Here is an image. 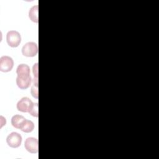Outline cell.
I'll return each instance as SVG.
<instances>
[{
	"mask_svg": "<svg viewBox=\"0 0 159 159\" xmlns=\"http://www.w3.org/2000/svg\"><path fill=\"white\" fill-rule=\"evenodd\" d=\"M6 41L11 47H17L21 42V36L16 30H9L6 34Z\"/></svg>",
	"mask_w": 159,
	"mask_h": 159,
	"instance_id": "6da1fadb",
	"label": "cell"
},
{
	"mask_svg": "<svg viewBox=\"0 0 159 159\" xmlns=\"http://www.w3.org/2000/svg\"><path fill=\"white\" fill-rule=\"evenodd\" d=\"M38 53V45L36 43L29 42L26 43L22 48V53L27 57H35Z\"/></svg>",
	"mask_w": 159,
	"mask_h": 159,
	"instance_id": "7a4b0ae2",
	"label": "cell"
},
{
	"mask_svg": "<svg viewBox=\"0 0 159 159\" xmlns=\"http://www.w3.org/2000/svg\"><path fill=\"white\" fill-rule=\"evenodd\" d=\"M22 139V137L19 133L13 132L7 135L6 142L10 147L15 148L19 147L21 145Z\"/></svg>",
	"mask_w": 159,
	"mask_h": 159,
	"instance_id": "3957f363",
	"label": "cell"
},
{
	"mask_svg": "<svg viewBox=\"0 0 159 159\" xmlns=\"http://www.w3.org/2000/svg\"><path fill=\"white\" fill-rule=\"evenodd\" d=\"M14 66L13 59L7 55L2 56L0 58V71L2 72H9L12 70Z\"/></svg>",
	"mask_w": 159,
	"mask_h": 159,
	"instance_id": "277c9868",
	"label": "cell"
},
{
	"mask_svg": "<svg viewBox=\"0 0 159 159\" xmlns=\"http://www.w3.org/2000/svg\"><path fill=\"white\" fill-rule=\"evenodd\" d=\"M24 147L30 153H37L39 151V142L35 137H28L24 142Z\"/></svg>",
	"mask_w": 159,
	"mask_h": 159,
	"instance_id": "5b68a950",
	"label": "cell"
},
{
	"mask_svg": "<svg viewBox=\"0 0 159 159\" xmlns=\"http://www.w3.org/2000/svg\"><path fill=\"white\" fill-rule=\"evenodd\" d=\"M16 81L17 86L20 89H25L30 86L32 79L30 75H18Z\"/></svg>",
	"mask_w": 159,
	"mask_h": 159,
	"instance_id": "8992f818",
	"label": "cell"
},
{
	"mask_svg": "<svg viewBox=\"0 0 159 159\" xmlns=\"http://www.w3.org/2000/svg\"><path fill=\"white\" fill-rule=\"evenodd\" d=\"M33 102L27 97H23L17 103V109L22 112H28Z\"/></svg>",
	"mask_w": 159,
	"mask_h": 159,
	"instance_id": "52a82bcc",
	"label": "cell"
},
{
	"mask_svg": "<svg viewBox=\"0 0 159 159\" xmlns=\"http://www.w3.org/2000/svg\"><path fill=\"white\" fill-rule=\"evenodd\" d=\"M25 120L26 119L23 116L14 115L11 118V124L14 127L20 129Z\"/></svg>",
	"mask_w": 159,
	"mask_h": 159,
	"instance_id": "ba28073f",
	"label": "cell"
},
{
	"mask_svg": "<svg viewBox=\"0 0 159 159\" xmlns=\"http://www.w3.org/2000/svg\"><path fill=\"white\" fill-rule=\"evenodd\" d=\"M38 11H39V6L37 5L32 6L29 12V17L30 19L35 22L38 23L39 18H38Z\"/></svg>",
	"mask_w": 159,
	"mask_h": 159,
	"instance_id": "9c48e42d",
	"label": "cell"
},
{
	"mask_svg": "<svg viewBox=\"0 0 159 159\" xmlns=\"http://www.w3.org/2000/svg\"><path fill=\"white\" fill-rule=\"evenodd\" d=\"M34 124L32 121L30 120H25L24 123L23 124L22 126L20 128V130L25 133L31 132L34 129Z\"/></svg>",
	"mask_w": 159,
	"mask_h": 159,
	"instance_id": "30bf717a",
	"label": "cell"
},
{
	"mask_svg": "<svg viewBox=\"0 0 159 159\" xmlns=\"http://www.w3.org/2000/svg\"><path fill=\"white\" fill-rule=\"evenodd\" d=\"M17 75H30V67L26 64H20L16 69Z\"/></svg>",
	"mask_w": 159,
	"mask_h": 159,
	"instance_id": "8fae6325",
	"label": "cell"
},
{
	"mask_svg": "<svg viewBox=\"0 0 159 159\" xmlns=\"http://www.w3.org/2000/svg\"><path fill=\"white\" fill-rule=\"evenodd\" d=\"M38 108H39L38 102H33L31 107H30L28 112L31 116H32L34 117H37L39 116Z\"/></svg>",
	"mask_w": 159,
	"mask_h": 159,
	"instance_id": "7c38bea8",
	"label": "cell"
},
{
	"mask_svg": "<svg viewBox=\"0 0 159 159\" xmlns=\"http://www.w3.org/2000/svg\"><path fill=\"white\" fill-rule=\"evenodd\" d=\"M34 85L31 88V94L32 96L35 98L38 99L39 98V93H38V84H33Z\"/></svg>",
	"mask_w": 159,
	"mask_h": 159,
	"instance_id": "4fadbf2b",
	"label": "cell"
},
{
	"mask_svg": "<svg viewBox=\"0 0 159 159\" xmlns=\"http://www.w3.org/2000/svg\"><path fill=\"white\" fill-rule=\"evenodd\" d=\"M33 73L35 78L38 79V63H36L33 66Z\"/></svg>",
	"mask_w": 159,
	"mask_h": 159,
	"instance_id": "5bb4252c",
	"label": "cell"
}]
</instances>
